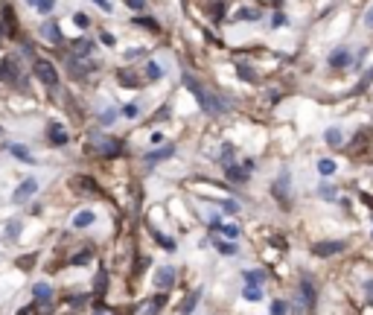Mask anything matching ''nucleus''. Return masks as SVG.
Wrapping results in <instances>:
<instances>
[{
  "label": "nucleus",
  "mask_w": 373,
  "mask_h": 315,
  "mask_svg": "<svg viewBox=\"0 0 373 315\" xmlns=\"http://www.w3.org/2000/svg\"><path fill=\"white\" fill-rule=\"evenodd\" d=\"M184 88L198 99L201 111H207V114H222V111H227V102H222L219 96H213L210 91H204V85H201L192 73H184Z\"/></svg>",
  "instance_id": "1"
},
{
  "label": "nucleus",
  "mask_w": 373,
  "mask_h": 315,
  "mask_svg": "<svg viewBox=\"0 0 373 315\" xmlns=\"http://www.w3.org/2000/svg\"><path fill=\"white\" fill-rule=\"evenodd\" d=\"M91 152L102 158H114L123 152V143L117 137H105V134H91Z\"/></svg>",
  "instance_id": "2"
},
{
  "label": "nucleus",
  "mask_w": 373,
  "mask_h": 315,
  "mask_svg": "<svg viewBox=\"0 0 373 315\" xmlns=\"http://www.w3.org/2000/svg\"><path fill=\"white\" fill-rule=\"evenodd\" d=\"M32 73L47 85V88H56L59 85V73H56V64L47 62V59H35L32 62Z\"/></svg>",
  "instance_id": "3"
},
{
  "label": "nucleus",
  "mask_w": 373,
  "mask_h": 315,
  "mask_svg": "<svg viewBox=\"0 0 373 315\" xmlns=\"http://www.w3.org/2000/svg\"><path fill=\"white\" fill-rule=\"evenodd\" d=\"M67 70H70V76H76V79H85L88 73L96 70V62H88L85 56H67Z\"/></svg>",
  "instance_id": "4"
},
{
  "label": "nucleus",
  "mask_w": 373,
  "mask_h": 315,
  "mask_svg": "<svg viewBox=\"0 0 373 315\" xmlns=\"http://www.w3.org/2000/svg\"><path fill=\"white\" fill-rule=\"evenodd\" d=\"M35 190H38V181H35V178H27V181H24L21 187L15 190L12 201H15V204H24V201H30L32 196H35Z\"/></svg>",
  "instance_id": "5"
},
{
  "label": "nucleus",
  "mask_w": 373,
  "mask_h": 315,
  "mask_svg": "<svg viewBox=\"0 0 373 315\" xmlns=\"http://www.w3.org/2000/svg\"><path fill=\"white\" fill-rule=\"evenodd\" d=\"M344 251V242H338V239H333V242H315L312 245V254L315 257H333V254Z\"/></svg>",
  "instance_id": "6"
},
{
  "label": "nucleus",
  "mask_w": 373,
  "mask_h": 315,
  "mask_svg": "<svg viewBox=\"0 0 373 315\" xmlns=\"http://www.w3.org/2000/svg\"><path fill=\"white\" fill-rule=\"evenodd\" d=\"M155 286L157 289H172V286H175V269H172V266H163V269L155 275Z\"/></svg>",
  "instance_id": "7"
},
{
  "label": "nucleus",
  "mask_w": 373,
  "mask_h": 315,
  "mask_svg": "<svg viewBox=\"0 0 373 315\" xmlns=\"http://www.w3.org/2000/svg\"><path fill=\"white\" fill-rule=\"evenodd\" d=\"M163 304H166V298H163V295H155V298H149V301H143V304L137 307V315H155Z\"/></svg>",
  "instance_id": "8"
},
{
  "label": "nucleus",
  "mask_w": 373,
  "mask_h": 315,
  "mask_svg": "<svg viewBox=\"0 0 373 315\" xmlns=\"http://www.w3.org/2000/svg\"><path fill=\"white\" fill-rule=\"evenodd\" d=\"M47 137L53 140V146H64V143H67V131H64V126L56 123V120L47 126Z\"/></svg>",
  "instance_id": "9"
},
{
  "label": "nucleus",
  "mask_w": 373,
  "mask_h": 315,
  "mask_svg": "<svg viewBox=\"0 0 373 315\" xmlns=\"http://www.w3.org/2000/svg\"><path fill=\"white\" fill-rule=\"evenodd\" d=\"M350 62H353V56H350L347 47H336V50L330 53V64H333V67H347Z\"/></svg>",
  "instance_id": "10"
},
{
  "label": "nucleus",
  "mask_w": 373,
  "mask_h": 315,
  "mask_svg": "<svg viewBox=\"0 0 373 315\" xmlns=\"http://www.w3.org/2000/svg\"><path fill=\"white\" fill-rule=\"evenodd\" d=\"M172 152H175L172 146H163V149H155V152H146V155H143V163H146V166H155L157 160H166V158H172Z\"/></svg>",
  "instance_id": "11"
},
{
  "label": "nucleus",
  "mask_w": 373,
  "mask_h": 315,
  "mask_svg": "<svg viewBox=\"0 0 373 315\" xmlns=\"http://www.w3.org/2000/svg\"><path fill=\"white\" fill-rule=\"evenodd\" d=\"M41 35H44L50 44H62V32H59V27H56L53 21H47V24L41 27Z\"/></svg>",
  "instance_id": "12"
},
{
  "label": "nucleus",
  "mask_w": 373,
  "mask_h": 315,
  "mask_svg": "<svg viewBox=\"0 0 373 315\" xmlns=\"http://www.w3.org/2000/svg\"><path fill=\"white\" fill-rule=\"evenodd\" d=\"M32 295H35V301H38V304H44V301H50V298H53V286L35 283V286H32Z\"/></svg>",
  "instance_id": "13"
},
{
  "label": "nucleus",
  "mask_w": 373,
  "mask_h": 315,
  "mask_svg": "<svg viewBox=\"0 0 373 315\" xmlns=\"http://www.w3.org/2000/svg\"><path fill=\"white\" fill-rule=\"evenodd\" d=\"M15 76H18V67H15L12 59H6V62L0 64V79L3 82H15Z\"/></svg>",
  "instance_id": "14"
},
{
  "label": "nucleus",
  "mask_w": 373,
  "mask_h": 315,
  "mask_svg": "<svg viewBox=\"0 0 373 315\" xmlns=\"http://www.w3.org/2000/svg\"><path fill=\"white\" fill-rule=\"evenodd\" d=\"M6 149L12 152L15 158H21V160H27V163H35V158H32L30 149H24V146H18V143H6Z\"/></svg>",
  "instance_id": "15"
},
{
  "label": "nucleus",
  "mask_w": 373,
  "mask_h": 315,
  "mask_svg": "<svg viewBox=\"0 0 373 315\" xmlns=\"http://www.w3.org/2000/svg\"><path fill=\"white\" fill-rule=\"evenodd\" d=\"M198 298H201V289H195L189 298H184V304H181V310H178V313H181V315H192L195 304H198Z\"/></svg>",
  "instance_id": "16"
},
{
  "label": "nucleus",
  "mask_w": 373,
  "mask_h": 315,
  "mask_svg": "<svg viewBox=\"0 0 373 315\" xmlns=\"http://www.w3.org/2000/svg\"><path fill=\"white\" fill-rule=\"evenodd\" d=\"M300 295H303V304L306 307H312L315 304V286H312L309 277H303V286H300Z\"/></svg>",
  "instance_id": "17"
},
{
  "label": "nucleus",
  "mask_w": 373,
  "mask_h": 315,
  "mask_svg": "<svg viewBox=\"0 0 373 315\" xmlns=\"http://www.w3.org/2000/svg\"><path fill=\"white\" fill-rule=\"evenodd\" d=\"M224 172H227V178H230V181H239V184H242V181H248V169H239V166H233V163H227V169H224Z\"/></svg>",
  "instance_id": "18"
},
{
  "label": "nucleus",
  "mask_w": 373,
  "mask_h": 315,
  "mask_svg": "<svg viewBox=\"0 0 373 315\" xmlns=\"http://www.w3.org/2000/svg\"><path fill=\"white\" fill-rule=\"evenodd\" d=\"M35 12H41V15H50L53 12V6H56V0H27Z\"/></svg>",
  "instance_id": "19"
},
{
  "label": "nucleus",
  "mask_w": 373,
  "mask_h": 315,
  "mask_svg": "<svg viewBox=\"0 0 373 315\" xmlns=\"http://www.w3.org/2000/svg\"><path fill=\"white\" fill-rule=\"evenodd\" d=\"M286 190H289V172H283L277 178V184H274V196H277L280 201H286Z\"/></svg>",
  "instance_id": "20"
},
{
  "label": "nucleus",
  "mask_w": 373,
  "mask_h": 315,
  "mask_svg": "<svg viewBox=\"0 0 373 315\" xmlns=\"http://www.w3.org/2000/svg\"><path fill=\"white\" fill-rule=\"evenodd\" d=\"M93 210H82V213H76V219H73V228H88V225H93Z\"/></svg>",
  "instance_id": "21"
},
{
  "label": "nucleus",
  "mask_w": 373,
  "mask_h": 315,
  "mask_svg": "<svg viewBox=\"0 0 373 315\" xmlns=\"http://www.w3.org/2000/svg\"><path fill=\"white\" fill-rule=\"evenodd\" d=\"M18 236H21V222L12 219L9 225H6V236H3V239H6V242H15Z\"/></svg>",
  "instance_id": "22"
},
{
  "label": "nucleus",
  "mask_w": 373,
  "mask_h": 315,
  "mask_svg": "<svg viewBox=\"0 0 373 315\" xmlns=\"http://www.w3.org/2000/svg\"><path fill=\"white\" fill-rule=\"evenodd\" d=\"M73 50H76V56H85V59H88L93 53V41H88V38H85V41H76Z\"/></svg>",
  "instance_id": "23"
},
{
  "label": "nucleus",
  "mask_w": 373,
  "mask_h": 315,
  "mask_svg": "<svg viewBox=\"0 0 373 315\" xmlns=\"http://www.w3.org/2000/svg\"><path fill=\"white\" fill-rule=\"evenodd\" d=\"M245 280L254 283V286H260L262 280H265V272H260V269H248V272H245Z\"/></svg>",
  "instance_id": "24"
},
{
  "label": "nucleus",
  "mask_w": 373,
  "mask_h": 315,
  "mask_svg": "<svg viewBox=\"0 0 373 315\" xmlns=\"http://www.w3.org/2000/svg\"><path fill=\"white\" fill-rule=\"evenodd\" d=\"M324 137H327V143H330V146H341V140H344V134L338 131V128H327V134H324Z\"/></svg>",
  "instance_id": "25"
},
{
  "label": "nucleus",
  "mask_w": 373,
  "mask_h": 315,
  "mask_svg": "<svg viewBox=\"0 0 373 315\" xmlns=\"http://www.w3.org/2000/svg\"><path fill=\"white\" fill-rule=\"evenodd\" d=\"M318 172H321V175H333V172H336V163H333L330 158H321V160H318Z\"/></svg>",
  "instance_id": "26"
},
{
  "label": "nucleus",
  "mask_w": 373,
  "mask_h": 315,
  "mask_svg": "<svg viewBox=\"0 0 373 315\" xmlns=\"http://www.w3.org/2000/svg\"><path fill=\"white\" fill-rule=\"evenodd\" d=\"M242 295H245V301H260V298H262V289H260V286H245V289H242Z\"/></svg>",
  "instance_id": "27"
},
{
  "label": "nucleus",
  "mask_w": 373,
  "mask_h": 315,
  "mask_svg": "<svg viewBox=\"0 0 373 315\" xmlns=\"http://www.w3.org/2000/svg\"><path fill=\"white\" fill-rule=\"evenodd\" d=\"M213 245H216L222 254H236V242H222V239H213Z\"/></svg>",
  "instance_id": "28"
},
{
  "label": "nucleus",
  "mask_w": 373,
  "mask_h": 315,
  "mask_svg": "<svg viewBox=\"0 0 373 315\" xmlns=\"http://www.w3.org/2000/svg\"><path fill=\"white\" fill-rule=\"evenodd\" d=\"M108 275H105V269H99V275H96V295H102L105 289H108Z\"/></svg>",
  "instance_id": "29"
},
{
  "label": "nucleus",
  "mask_w": 373,
  "mask_h": 315,
  "mask_svg": "<svg viewBox=\"0 0 373 315\" xmlns=\"http://www.w3.org/2000/svg\"><path fill=\"white\" fill-rule=\"evenodd\" d=\"M257 18H260L257 9H242V12H236V21H257Z\"/></svg>",
  "instance_id": "30"
},
{
  "label": "nucleus",
  "mask_w": 373,
  "mask_h": 315,
  "mask_svg": "<svg viewBox=\"0 0 373 315\" xmlns=\"http://www.w3.org/2000/svg\"><path fill=\"white\" fill-rule=\"evenodd\" d=\"M216 231H222V234H224V236H230V239H236V236H239V228H236V225H219Z\"/></svg>",
  "instance_id": "31"
},
{
  "label": "nucleus",
  "mask_w": 373,
  "mask_h": 315,
  "mask_svg": "<svg viewBox=\"0 0 373 315\" xmlns=\"http://www.w3.org/2000/svg\"><path fill=\"white\" fill-rule=\"evenodd\" d=\"M73 187H85V190H91V196H93V193H99V187H96L93 181H88V178H76V181H73Z\"/></svg>",
  "instance_id": "32"
},
{
  "label": "nucleus",
  "mask_w": 373,
  "mask_h": 315,
  "mask_svg": "<svg viewBox=\"0 0 373 315\" xmlns=\"http://www.w3.org/2000/svg\"><path fill=\"white\" fill-rule=\"evenodd\" d=\"M91 257H93L91 251H82V254H76V257H70V263H73V266H85Z\"/></svg>",
  "instance_id": "33"
},
{
  "label": "nucleus",
  "mask_w": 373,
  "mask_h": 315,
  "mask_svg": "<svg viewBox=\"0 0 373 315\" xmlns=\"http://www.w3.org/2000/svg\"><path fill=\"white\" fill-rule=\"evenodd\" d=\"M32 263H35V257H32V254H27V257H18V269H24V272H30Z\"/></svg>",
  "instance_id": "34"
},
{
  "label": "nucleus",
  "mask_w": 373,
  "mask_h": 315,
  "mask_svg": "<svg viewBox=\"0 0 373 315\" xmlns=\"http://www.w3.org/2000/svg\"><path fill=\"white\" fill-rule=\"evenodd\" d=\"M120 82H123L125 88H137L140 85V79H131V73H120Z\"/></svg>",
  "instance_id": "35"
},
{
  "label": "nucleus",
  "mask_w": 373,
  "mask_h": 315,
  "mask_svg": "<svg viewBox=\"0 0 373 315\" xmlns=\"http://www.w3.org/2000/svg\"><path fill=\"white\" fill-rule=\"evenodd\" d=\"M146 76H149V79H160V67H157L155 62H149L146 64Z\"/></svg>",
  "instance_id": "36"
},
{
  "label": "nucleus",
  "mask_w": 373,
  "mask_h": 315,
  "mask_svg": "<svg viewBox=\"0 0 373 315\" xmlns=\"http://www.w3.org/2000/svg\"><path fill=\"white\" fill-rule=\"evenodd\" d=\"M155 236H157V242H160V245H163L166 251H172V248H175V242H172L169 236H163V234H157V231H155Z\"/></svg>",
  "instance_id": "37"
},
{
  "label": "nucleus",
  "mask_w": 373,
  "mask_h": 315,
  "mask_svg": "<svg viewBox=\"0 0 373 315\" xmlns=\"http://www.w3.org/2000/svg\"><path fill=\"white\" fill-rule=\"evenodd\" d=\"M286 310H289L286 301H274V304H271V315H286Z\"/></svg>",
  "instance_id": "38"
},
{
  "label": "nucleus",
  "mask_w": 373,
  "mask_h": 315,
  "mask_svg": "<svg viewBox=\"0 0 373 315\" xmlns=\"http://www.w3.org/2000/svg\"><path fill=\"white\" fill-rule=\"evenodd\" d=\"M239 73H242V79H248V82H254L257 76H254V70L251 67H245V64H239Z\"/></svg>",
  "instance_id": "39"
},
{
  "label": "nucleus",
  "mask_w": 373,
  "mask_h": 315,
  "mask_svg": "<svg viewBox=\"0 0 373 315\" xmlns=\"http://www.w3.org/2000/svg\"><path fill=\"white\" fill-rule=\"evenodd\" d=\"M128 6H131L134 12H143V9H146V0H128Z\"/></svg>",
  "instance_id": "40"
},
{
  "label": "nucleus",
  "mask_w": 373,
  "mask_h": 315,
  "mask_svg": "<svg viewBox=\"0 0 373 315\" xmlns=\"http://www.w3.org/2000/svg\"><path fill=\"white\" fill-rule=\"evenodd\" d=\"M222 207H224L227 213H236V210H239V204H236V201H222Z\"/></svg>",
  "instance_id": "41"
},
{
  "label": "nucleus",
  "mask_w": 373,
  "mask_h": 315,
  "mask_svg": "<svg viewBox=\"0 0 373 315\" xmlns=\"http://www.w3.org/2000/svg\"><path fill=\"white\" fill-rule=\"evenodd\" d=\"M93 3H96V6H99V9H102V12H114V6H111V3H108V0H93Z\"/></svg>",
  "instance_id": "42"
},
{
  "label": "nucleus",
  "mask_w": 373,
  "mask_h": 315,
  "mask_svg": "<svg viewBox=\"0 0 373 315\" xmlns=\"http://www.w3.org/2000/svg\"><path fill=\"white\" fill-rule=\"evenodd\" d=\"M93 315H117V313L108 310V307H93Z\"/></svg>",
  "instance_id": "43"
},
{
  "label": "nucleus",
  "mask_w": 373,
  "mask_h": 315,
  "mask_svg": "<svg viewBox=\"0 0 373 315\" xmlns=\"http://www.w3.org/2000/svg\"><path fill=\"white\" fill-rule=\"evenodd\" d=\"M123 114H125V117H137V105H125Z\"/></svg>",
  "instance_id": "44"
},
{
  "label": "nucleus",
  "mask_w": 373,
  "mask_h": 315,
  "mask_svg": "<svg viewBox=\"0 0 373 315\" xmlns=\"http://www.w3.org/2000/svg\"><path fill=\"white\" fill-rule=\"evenodd\" d=\"M321 196H324V198H336V190L333 187H321Z\"/></svg>",
  "instance_id": "45"
},
{
  "label": "nucleus",
  "mask_w": 373,
  "mask_h": 315,
  "mask_svg": "<svg viewBox=\"0 0 373 315\" xmlns=\"http://www.w3.org/2000/svg\"><path fill=\"white\" fill-rule=\"evenodd\" d=\"M365 295H368V304H373V280L365 286Z\"/></svg>",
  "instance_id": "46"
},
{
  "label": "nucleus",
  "mask_w": 373,
  "mask_h": 315,
  "mask_svg": "<svg viewBox=\"0 0 373 315\" xmlns=\"http://www.w3.org/2000/svg\"><path fill=\"white\" fill-rule=\"evenodd\" d=\"M143 53H146V50H137V47H134V50H128L125 56H128V59H137V56H143Z\"/></svg>",
  "instance_id": "47"
},
{
  "label": "nucleus",
  "mask_w": 373,
  "mask_h": 315,
  "mask_svg": "<svg viewBox=\"0 0 373 315\" xmlns=\"http://www.w3.org/2000/svg\"><path fill=\"white\" fill-rule=\"evenodd\" d=\"M137 24H143V27H149V30H152V32L157 30V24H155V21H140V18H137Z\"/></svg>",
  "instance_id": "48"
},
{
  "label": "nucleus",
  "mask_w": 373,
  "mask_h": 315,
  "mask_svg": "<svg viewBox=\"0 0 373 315\" xmlns=\"http://www.w3.org/2000/svg\"><path fill=\"white\" fill-rule=\"evenodd\" d=\"M368 24H371V27H373V9H371V12H368Z\"/></svg>",
  "instance_id": "49"
}]
</instances>
